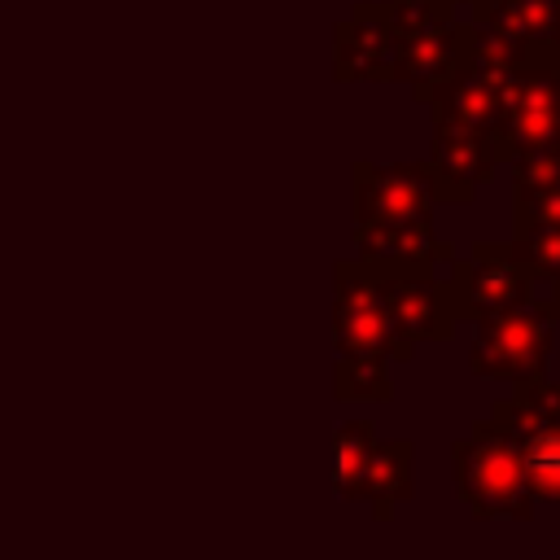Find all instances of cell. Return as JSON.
Masks as SVG:
<instances>
[{"instance_id":"6da1fadb","label":"cell","mask_w":560,"mask_h":560,"mask_svg":"<svg viewBox=\"0 0 560 560\" xmlns=\"http://www.w3.org/2000/svg\"><path fill=\"white\" fill-rule=\"evenodd\" d=\"M438 179L433 162H385L354 166V245L363 262L433 271L451 258V245L433 232Z\"/></svg>"},{"instance_id":"7a4b0ae2","label":"cell","mask_w":560,"mask_h":560,"mask_svg":"<svg viewBox=\"0 0 560 560\" xmlns=\"http://www.w3.org/2000/svg\"><path fill=\"white\" fill-rule=\"evenodd\" d=\"M451 468L459 503L481 521H529L534 490L516 438L490 416L472 433L451 442Z\"/></svg>"},{"instance_id":"3957f363","label":"cell","mask_w":560,"mask_h":560,"mask_svg":"<svg viewBox=\"0 0 560 560\" xmlns=\"http://www.w3.org/2000/svg\"><path fill=\"white\" fill-rule=\"evenodd\" d=\"M394 31V83H407L416 101L455 74L464 57V26L455 22V0H389Z\"/></svg>"},{"instance_id":"277c9868","label":"cell","mask_w":560,"mask_h":560,"mask_svg":"<svg viewBox=\"0 0 560 560\" xmlns=\"http://www.w3.org/2000/svg\"><path fill=\"white\" fill-rule=\"evenodd\" d=\"M332 332H337V359H372V363L411 359V350L398 337L376 262L332 267Z\"/></svg>"},{"instance_id":"5b68a950","label":"cell","mask_w":560,"mask_h":560,"mask_svg":"<svg viewBox=\"0 0 560 560\" xmlns=\"http://www.w3.org/2000/svg\"><path fill=\"white\" fill-rule=\"evenodd\" d=\"M551 311L529 293V302L508 306L499 315H486L472 324V350L468 363L486 381L503 385H529L547 376L551 359Z\"/></svg>"},{"instance_id":"8992f818","label":"cell","mask_w":560,"mask_h":560,"mask_svg":"<svg viewBox=\"0 0 560 560\" xmlns=\"http://www.w3.org/2000/svg\"><path fill=\"white\" fill-rule=\"evenodd\" d=\"M494 420L516 438L538 503H560V381L512 385L494 402Z\"/></svg>"},{"instance_id":"52a82bcc","label":"cell","mask_w":560,"mask_h":560,"mask_svg":"<svg viewBox=\"0 0 560 560\" xmlns=\"http://www.w3.org/2000/svg\"><path fill=\"white\" fill-rule=\"evenodd\" d=\"M499 149H503V162L521 153L560 149V57L508 66Z\"/></svg>"},{"instance_id":"ba28073f","label":"cell","mask_w":560,"mask_h":560,"mask_svg":"<svg viewBox=\"0 0 560 560\" xmlns=\"http://www.w3.org/2000/svg\"><path fill=\"white\" fill-rule=\"evenodd\" d=\"M446 284V306L455 319H486V315H499L508 306H521L529 302L534 293V276L508 254V245H481L472 249V258L455 262L451 280Z\"/></svg>"},{"instance_id":"9c48e42d","label":"cell","mask_w":560,"mask_h":560,"mask_svg":"<svg viewBox=\"0 0 560 560\" xmlns=\"http://www.w3.org/2000/svg\"><path fill=\"white\" fill-rule=\"evenodd\" d=\"M385 280V298L398 324L402 346L416 354L420 341H446L455 328V315L446 306V284L433 280V271H416V267H381Z\"/></svg>"},{"instance_id":"30bf717a","label":"cell","mask_w":560,"mask_h":560,"mask_svg":"<svg viewBox=\"0 0 560 560\" xmlns=\"http://www.w3.org/2000/svg\"><path fill=\"white\" fill-rule=\"evenodd\" d=\"M499 162H503V153H499L494 136H481L472 127L433 118V179H438V197L468 201L481 184L494 179Z\"/></svg>"},{"instance_id":"8fae6325","label":"cell","mask_w":560,"mask_h":560,"mask_svg":"<svg viewBox=\"0 0 560 560\" xmlns=\"http://www.w3.org/2000/svg\"><path fill=\"white\" fill-rule=\"evenodd\" d=\"M332 70L341 83L359 79H389L394 83V31H389V0L359 4L332 35Z\"/></svg>"},{"instance_id":"7c38bea8","label":"cell","mask_w":560,"mask_h":560,"mask_svg":"<svg viewBox=\"0 0 560 560\" xmlns=\"http://www.w3.org/2000/svg\"><path fill=\"white\" fill-rule=\"evenodd\" d=\"M472 13L494 22L529 61L560 57V0H481Z\"/></svg>"},{"instance_id":"4fadbf2b","label":"cell","mask_w":560,"mask_h":560,"mask_svg":"<svg viewBox=\"0 0 560 560\" xmlns=\"http://www.w3.org/2000/svg\"><path fill=\"white\" fill-rule=\"evenodd\" d=\"M411 455H416V446L407 438H398V442H381L376 438L372 451H368V464L359 472L354 503H368L376 521H389L394 503L411 499Z\"/></svg>"},{"instance_id":"5bb4252c","label":"cell","mask_w":560,"mask_h":560,"mask_svg":"<svg viewBox=\"0 0 560 560\" xmlns=\"http://www.w3.org/2000/svg\"><path fill=\"white\" fill-rule=\"evenodd\" d=\"M508 254H512L534 280L560 276V219H542V223H521V228H512Z\"/></svg>"},{"instance_id":"9a60e30c","label":"cell","mask_w":560,"mask_h":560,"mask_svg":"<svg viewBox=\"0 0 560 560\" xmlns=\"http://www.w3.org/2000/svg\"><path fill=\"white\" fill-rule=\"evenodd\" d=\"M376 442V429L372 420H346L332 438V464H337V490L341 499H354V486H359V472L368 464V451Z\"/></svg>"},{"instance_id":"2e32d148","label":"cell","mask_w":560,"mask_h":560,"mask_svg":"<svg viewBox=\"0 0 560 560\" xmlns=\"http://www.w3.org/2000/svg\"><path fill=\"white\" fill-rule=\"evenodd\" d=\"M332 394L337 402H389V376L385 363L372 359H337L332 368Z\"/></svg>"},{"instance_id":"e0dca14e","label":"cell","mask_w":560,"mask_h":560,"mask_svg":"<svg viewBox=\"0 0 560 560\" xmlns=\"http://www.w3.org/2000/svg\"><path fill=\"white\" fill-rule=\"evenodd\" d=\"M547 284H551V289H547V298H542V293H534V298H538V302L551 311V319H560V276H551Z\"/></svg>"},{"instance_id":"ac0fdd59","label":"cell","mask_w":560,"mask_h":560,"mask_svg":"<svg viewBox=\"0 0 560 560\" xmlns=\"http://www.w3.org/2000/svg\"><path fill=\"white\" fill-rule=\"evenodd\" d=\"M455 4H459V0H455ZM464 4H481V0H464Z\"/></svg>"}]
</instances>
